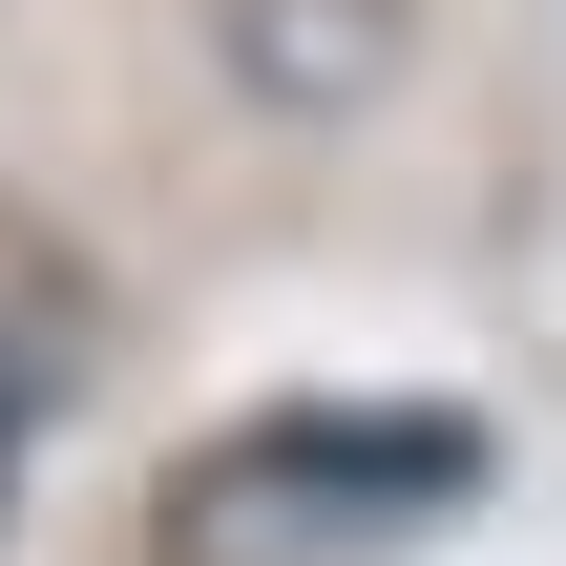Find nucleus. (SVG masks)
Masks as SVG:
<instances>
[{
    "instance_id": "f257e3e1",
    "label": "nucleus",
    "mask_w": 566,
    "mask_h": 566,
    "mask_svg": "<svg viewBox=\"0 0 566 566\" xmlns=\"http://www.w3.org/2000/svg\"><path fill=\"white\" fill-rule=\"evenodd\" d=\"M483 483V441L462 420H231L189 483H168V566H357L399 546V525H441Z\"/></svg>"
},
{
    "instance_id": "f03ea898",
    "label": "nucleus",
    "mask_w": 566,
    "mask_h": 566,
    "mask_svg": "<svg viewBox=\"0 0 566 566\" xmlns=\"http://www.w3.org/2000/svg\"><path fill=\"white\" fill-rule=\"evenodd\" d=\"M378 63H399V0H231V84L294 105V126H336Z\"/></svg>"
}]
</instances>
